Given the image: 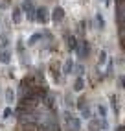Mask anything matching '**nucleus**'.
<instances>
[{
	"mask_svg": "<svg viewBox=\"0 0 125 131\" xmlns=\"http://www.w3.org/2000/svg\"><path fill=\"white\" fill-rule=\"evenodd\" d=\"M0 61L2 63H9V52H0Z\"/></svg>",
	"mask_w": 125,
	"mask_h": 131,
	"instance_id": "3",
	"label": "nucleus"
},
{
	"mask_svg": "<svg viewBox=\"0 0 125 131\" xmlns=\"http://www.w3.org/2000/svg\"><path fill=\"white\" fill-rule=\"evenodd\" d=\"M46 13H48L46 9H39V15H37V19H39L41 22H44V20L48 19V15H46Z\"/></svg>",
	"mask_w": 125,
	"mask_h": 131,
	"instance_id": "2",
	"label": "nucleus"
},
{
	"mask_svg": "<svg viewBox=\"0 0 125 131\" xmlns=\"http://www.w3.org/2000/svg\"><path fill=\"white\" fill-rule=\"evenodd\" d=\"M76 89L79 91V89H83V81L81 80H77V83H76Z\"/></svg>",
	"mask_w": 125,
	"mask_h": 131,
	"instance_id": "5",
	"label": "nucleus"
},
{
	"mask_svg": "<svg viewBox=\"0 0 125 131\" xmlns=\"http://www.w3.org/2000/svg\"><path fill=\"white\" fill-rule=\"evenodd\" d=\"M19 13H20L19 9H15V13H13V19H15V22H17V20H19V19H20V15H19Z\"/></svg>",
	"mask_w": 125,
	"mask_h": 131,
	"instance_id": "4",
	"label": "nucleus"
},
{
	"mask_svg": "<svg viewBox=\"0 0 125 131\" xmlns=\"http://www.w3.org/2000/svg\"><path fill=\"white\" fill-rule=\"evenodd\" d=\"M62 13H65V11H62L61 7H57V9L53 11V20H55V22H59V20L62 19Z\"/></svg>",
	"mask_w": 125,
	"mask_h": 131,
	"instance_id": "1",
	"label": "nucleus"
}]
</instances>
